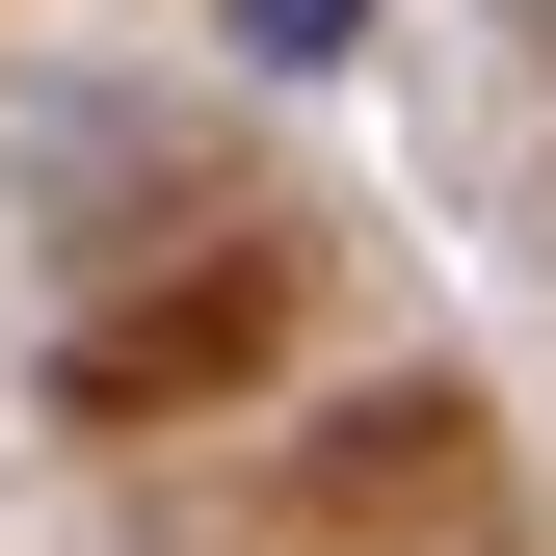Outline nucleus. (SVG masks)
<instances>
[{
  "label": "nucleus",
  "mask_w": 556,
  "mask_h": 556,
  "mask_svg": "<svg viewBox=\"0 0 556 556\" xmlns=\"http://www.w3.org/2000/svg\"><path fill=\"white\" fill-rule=\"evenodd\" d=\"M344 27H371V0H239V53H265V80H318Z\"/></svg>",
  "instance_id": "f257e3e1"
}]
</instances>
